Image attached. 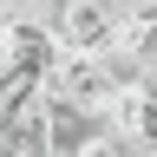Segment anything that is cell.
<instances>
[{
	"instance_id": "1",
	"label": "cell",
	"mask_w": 157,
	"mask_h": 157,
	"mask_svg": "<svg viewBox=\"0 0 157 157\" xmlns=\"http://www.w3.org/2000/svg\"><path fill=\"white\" fill-rule=\"evenodd\" d=\"M124 26V0H59L52 7V46L66 52H98Z\"/></svg>"
},
{
	"instance_id": "2",
	"label": "cell",
	"mask_w": 157,
	"mask_h": 157,
	"mask_svg": "<svg viewBox=\"0 0 157 157\" xmlns=\"http://www.w3.org/2000/svg\"><path fill=\"white\" fill-rule=\"evenodd\" d=\"M105 131L118 137V144H131V151H157V85H144V78H137V85H118L111 98H105Z\"/></svg>"
}]
</instances>
